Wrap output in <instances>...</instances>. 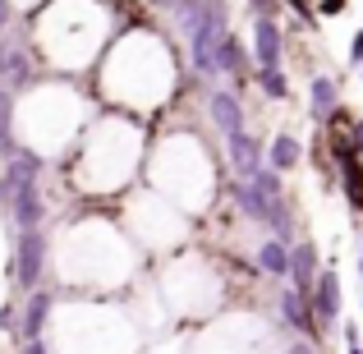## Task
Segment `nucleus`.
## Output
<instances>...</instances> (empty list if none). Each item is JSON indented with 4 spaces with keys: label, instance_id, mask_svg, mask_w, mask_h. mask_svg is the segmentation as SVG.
I'll use <instances>...</instances> for the list:
<instances>
[{
    "label": "nucleus",
    "instance_id": "nucleus-2",
    "mask_svg": "<svg viewBox=\"0 0 363 354\" xmlns=\"http://www.w3.org/2000/svg\"><path fill=\"white\" fill-rule=\"evenodd\" d=\"M55 272L79 290H116L133 276V244L116 221L88 216L55 239Z\"/></svg>",
    "mask_w": 363,
    "mask_h": 354
},
{
    "label": "nucleus",
    "instance_id": "nucleus-3",
    "mask_svg": "<svg viewBox=\"0 0 363 354\" xmlns=\"http://www.w3.org/2000/svg\"><path fill=\"white\" fill-rule=\"evenodd\" d=\"M143 161V129L129 116H106L88 124L74 161V184L83 194H120Z\"/></svg>",
    "mask_w": 363,
    "mask_h": 354
},
{
    "label": "nucleus",
    "instance_id": "nucleus-18",
    "mask_svg": "<svg viewBox=\"0 0 363 354\" xmlns=\"http://www.w3.org/2000/svg\"><path fill=\"white\" fill-rule=\"evenodd\" d=\"M354 138H359V148H363V120L354 124Z\"/></svg>",
    "mask_w": 363,
    "mask_h": 354
},
{
    "label": "nucleus",
    "instance_id": "nucleus-8",
    "mask_svg": "<svg viewBox=\"0 0 363 354\" xmlns=\"http://www.w3.org/2000/svg\"><path fill=\"white\" fill-rule=\"evenodd\" d=\"M124 226L147 248H175L184 239V221H179V212L161 194H133L124 203Z\"/></svg>",
    "mask_w": 363,
    "mask_h": 354
},
{
    "label": "nucleus",
    "instance_id": "nucleus-6",
    "mask_svg": "<svg viewBox=\"0 0 363 354\" xmlns=\"http://www.w3.org/2000/svg\"><path fill=\"white\" fill-rule=\"evenodd\" d=\"M55 354H133L129 318L106 304H65L51 318Z\"/></svg>",
    "mask_w": 363,
    "mask_h": 354
},
{
    "label": "nucleus",
    "instance_id": "nucleus-19",
    "mask_svg": "<svg viewBox=\"0 0 363 354\" xmlns=\"http://www.w3.org/2000/svg\"><path fill=\"white\" fill-rule=\"evenodd\" d=\"M14 5H23V9H28V5H42V0H14Z\"/></svg>",
    "mask_w": 363,
    "mask_h": 354
},
{
    "label": "nucleus",
    "instance_id": "nucleus-1",
    "mask_svg": "<svg viewBox=\"0 0 363 354\" xmlns=\"http://www.w3.org/2000/svg\"><path fill=\"white\" fill-rule=\"evenodd\" d=\"M175 88V60H170L166 42L152 33H129L101 60V97L120 111H143L161 106Z\"/></svg>",
    "mask_w": 363,
    "mask_h": 354
},
{
    "label": "nucleus",
    "instance_id": "nucleus-15",
    "mask_svg": "<svg viewBox=\"0 0 363 354\" xmlns=\"http://www.w3.org/2000/svg\"><path fill=\"white\" fill-rule=\"evenodd\" d=\"M294 258H299V262H294V272H299V281H308V276H313V248H299Z\"/></svg>",
    "mask_w": 363,
    "mask_h": 354
},
{
    "label": "nucleus",
    "instance_id": "nucleus-12",
    "mask_svg": "<svg viewBox=\"0 0 363 354\" xmlns=\"http://www.w3.org/2000/svg\"><path fill=\"white\" fill-rule=\"evenodd\" d=\"M313 101H318V111H331V106H336V88H331V79H318V83H313Z\"/></svg>",
    "mask_w": 363,
    "mask_h": 354
},
{
    "label": "nucleus",
    "instance_id": "nucleus-11",
    "mask_svg": "<svg viewBox=\"0 0 363 354\" xmlns=\"http://www.w3.org/2000/svg\"><path fill=\"white\" fill-rule=\"evenodd\" d=\"M345 194L354 198V207H363V166L345 157Z\"/></svg>",
    "mask_w": 363,
    "mask_h": 354
},
{
    "label": "nucleus",
    "instance_id": "nucleus-4",
    "mask_svg": "<svg viewBox=\"0 0 363 354\" xmlns=\"http://www.w3.org/2000/svg\"><path fill=\"white\" fill-rule=\"evenodd\" d=\"M111 33V9L101 0H46L37 18V46L55 70H83L97 60Z\"/></svg>",
    "mask_w": 363,
    "mask_h": 354
},
{
    "label": "nucleus",
    "instance_id": "nucleus-7",
    "mask_svg": "<svg viewBox=\"0 0 363 354\" xmlns=\"http://www.w3.org/2000/svg\"><path fill=\"white\" fill-rule=\"evenodd\" d=\"M147 175H152V194L179 207H203L207 194H212V170H207V157L194 138H166L152 152Z\"/></svg>",
    "mask_w": 363,
    "mask_h": 354
},
{
    "label": "nucleus",
    "instance_id": "nucleus-14",
    "mask_svg": "<svg viewBox=\"0 0 363 354\" xmlns=\"http://www.w3.org/2000/svg\"><path fill=\"white\" fill-rule=\"evenodd\" d=\"M262 267H267V272H285V267H290V258H285L276 244H267L262 248Z\"/></svg>",
    "mask_w": 363,
    "mask_h": 354
},
{
    "label": "nucleus",
    "instance_id": "nucleus-13",
    "mask_svg": "<svg viewBox=\"0 0 363 354\" xmlns=\"http://www.w3.org/2000/svg\"><path fill=\"white\" fill-rule=\"evenodd\" d=\"M257 51H262V60H276V28L272 23L257 28Z\"/></svg>",
    "mask_w": 363,
    "mask_h": 354
},
{
    "label": "nucleus",
    "instance_id": "nucleus-10",
    "mask_svg": "<svg viewBox=\"0 0 363 354\" xmlns=\"http://www.w3.org/2000/svg\"><path fill=\"white\" fill-rule=\"evenodd\" d=\"M318 304H322V313H327V318L336 313V304H340V281L331 272L322 276V285H318Z\"/></svg>",
    "mask_w": 363,
    "mask_h": 354
},
{
    "label": "nucleus",
    "instance_id": "nucleus-16",
    "mask_svg": "<svg viewBox=\"0 0 363 354\" xmlns=\"http://www.w3.org/2000/svg\"><path fill=\"white\" fill-rule=\"evenodd\" d=\"M290 161H294V143L281 138V143H276V166H290Z\"/></svg>",
    "mask_w": 363,
    "mask_h": 354
},
{
    "label": "nucleus",
    "instance_id": "nucleus-17",
    "mask_svg": "<svg viewBox=\"0 0 363 354\" xmlns=\"http://www.w3.org/2000/svg\"><path fill=\"white\" fill-rule=\"evenodd\" d=\"M350 55H354V60H363V33L354 37V46H350Z\"/></svg>",
    "mask_w": 363,
    "mask_h": 354
},
{
    "label": "nucleus",
    "instance_id": "nucleus-5",
    "mask_svg": "<svg viewBox=\"0 0 363 354\" xmlns=\"http://www.w3.org/2000/svg\"><path fill=\"white\" fill-rule=\"evenodd\" d=\"M14 129L33 152H65L88 129V101L69 83H42L18 101Z\"/></svg>",
    "mask_w": 363,
    "mask_h": 354
},
{
    "label": "nucleus",
    "instance_id": "nucleus-9",
    "mask_svg": "<svg viewBox=\"0 0 363 354\" xmlns=\"http://www.w3.org/2000/svg\"><path fill=\"white\" fill-rule=\"evenodd\" d=\"M161 290H166V299L175 304L179 313H198L203 304H212L216 281L207 276V267L198 262V258H179V262L166 267V281H161Z\"/></svg>",
    "mask_w": 363,
    "mask_h": 354
}]
</instances>
